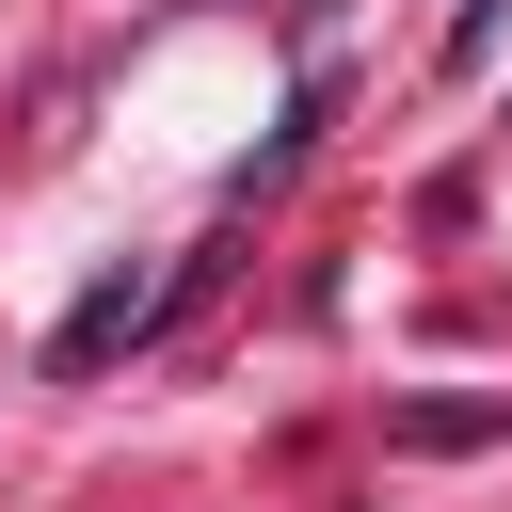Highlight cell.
<instances>
[{"instance_id":"cell-1","label":"cell","mask_w":512,"mask_h":512,"mask_svg":"<svg viewBox=\"0 0 512 512\" xmlns=\"http://www.w3.org/2000/svg\"><path fill=\"white\" fill-rule=\"evenodd\" d=\"M176 288H192V272H112V288H80V320L48 336V368H64V384H80V368H112L128 336H160V304H176Z\"/></svg>"},{"instance_id":"cell-2","label":"cell","mask_w":512,"mask_h":512,"mask_svg":"<svg viewBox=\"0 0 512 512\" xmlns=\"http://www.w3.org/2000/svg\"><path fill=\"white\" fill-rule=\"evenodd\" d=\"M384 432H400V448H496V432H512V400H400Z\"/></svg>"}]
</instances>
